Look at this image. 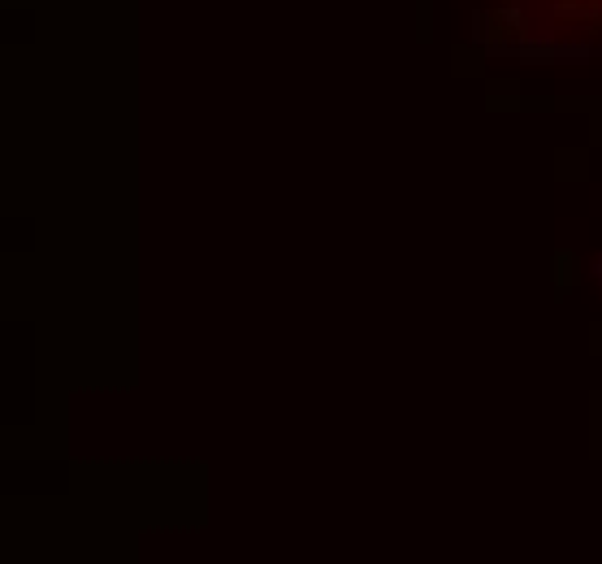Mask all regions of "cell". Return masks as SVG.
Instances as JSON below:
<instances>
[{
	"label": "cell",
	"mask_w": 602,
	"mask_h": 564,
	"mask_svg": "<svg viewBox=\"0 0 602 564\" xmlns=\"http://www.w3.org/2000/svg\"><path fill=\"white\" fill-rule=\"evenodd\" d=\"M594 334H598V343H594V352H602V326H598V330H594Z\"/></svg>",
	"instance_id": "cell-3"
},
{
	"label": "cell",
	"mask_w": 602,
	"mask_h": 564,
	"mask_svg": "<svg viewBox=\"0 0 602 564\" xmlns=\"http://www.w3.org/2000/svg\"><path fill=\"white\" fill-rule=\"evenodd\" d=\"M550 265H555V273H550V278H555V291H559V295H567V291L576 286V278H581V261H576V256L567 252V248H559Z\"/></svg>",
	"instance_id": "cell-1"
},
{
	"label": "cell",
	"mask_w": 602,
	"mask_h": 564,
	"mask_svg": "<svg viewBox=\"0 0 602 564\" xmlns=\"http://www.w3.org/2000/svg\"><path fill=\"white\" fill-rule=\"evenodd\" d=\"M516 104H520V100H516V87H511V83L490 91V109H516Z\"/></svg>",
	"instance_id": "cell-2"
}]
</instances>
